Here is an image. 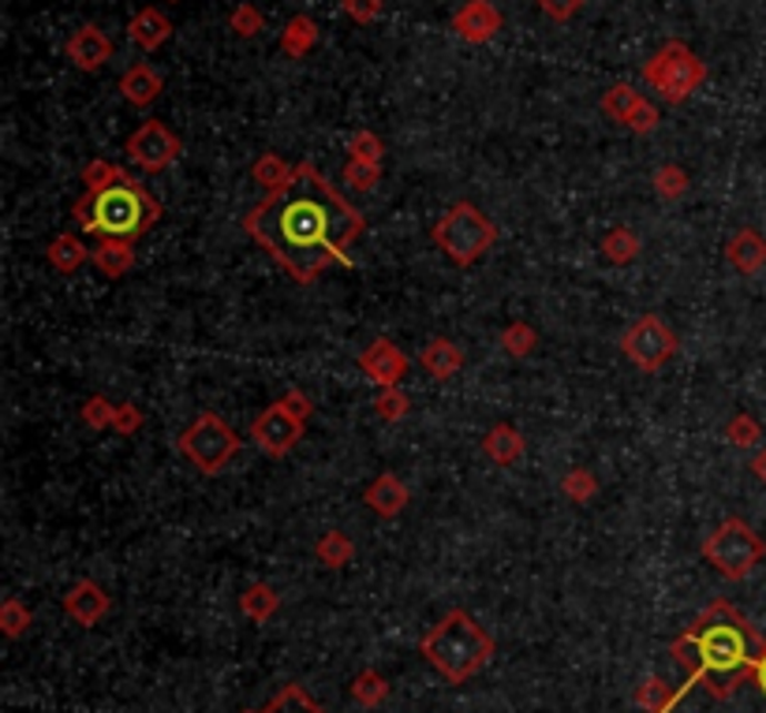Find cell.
I'll use <instances>...</instances> for the list:
<instances>
[{"mask_svg":"<svg viewBox=\"0 0 766 713\" xmlns=\"http://www.w3.org/2000/svg\"><path fill=\"white\" fill-rule=\"evenodd\" d=\"M243 232L295 284H314L349 258L352 243L366 232V217L319 169L300 161L284 187L262 195L243 213Z\"/></svg>","mask_w":766,"mask_h":713,"instance_id":"cell-1","label":"cell"},{"mask_svg":"<svg viewBox=\"0 0 766 713\" xmlns=\"http://www.w3.org/2000/svg\"><path fill=\"white\" fill-rule=\"evenodd\" d=\"M766 650V639L729 602H710L688 628L673 639L669 654L684 669V684L673 691L681 706L692 687H707L714 699H729Z\"/></svg>","mask_w":766,"mask_h":713,"instance_id":"cell-2","label":"cell"},{"mask_svg":"<svg viewBox=\"0 0 766 713\" xmlns=\"http://www.w3.org/2000/svg\"><path fill=\"white\" fill-rule=\"evenodd\" d=\"M71 217L87 236L135 243L161 221V202L128 169H120L105 187L83 191L71 206Z\"/></svg>","mask_w":766,"mask_h":713,"instance_id":"cell-3","label":"cell"},{"mask_svg":"<svg viewBox=\"0 0 766 713\" xmlns=\"http://www.w3.org/2000/svg\"><path fill=\"white\" fill-rule=\"evenodd\" d=\"M419 654L431 661L448 684H467L494 658V639L467 609H448L437 624L419 639Z\"/></svg>","mask_w":766,"mask_h":713,"instance_id":"cell-4","label":"cell"},{"mask_svg":"<svg viewBox=\"0 0 766 713\" xmlns=\"http://www.w3.org/2000/svg\"><path fill=\"white\" fill-rule=\"evenodd\" d=\"M497 243V224L475 202H453L434 224V247L460 269L475 266Z\"/></svg>","mask_w":766,"mask_h":713,"instance_id":"cell-5","label":"cell"},{"mask_svg":"<svg viewBox=\"0 0 766 713\" xmlns=\"http://www.w3.org/2000/svg\"><path fill=\"white\" fill-rule=\"evenodd\" d=\"M763 557H766V542L740 516L722 519L710 531V538H703V560H707L722 579H729V583L748 579L755 568L763 564Z\"/></svg>","mask_w":766,"mask_h":713,"instance_id":"cell-6","label":"cell"},{"mask_svg":"<svg viewBox=\"0 0 766 713\" xmlns=\"http://www.w3.org/2000/svg\"><path fill=\"white\" fill-rule=\"evenodd\" d=\"M703 79H707V64L696 57V49H688L684 42H677V38L662 45L658 53L643 64V83L655 90L662 101H669V105L688 101L703 86Z\"/></svg>","mask_w":766,"mask_h":713,"instance_id":"cell-7","label":"cell"},{"mask_svg":"<svg viewBox=\"0 0 766 713\" xmlns=\"http://www.w3.org/2000/svg\"><path fill=\"white\" fill-rule=\"evenodd\" d=\"M177 448L202 475H221L232 456H236L240 437L218 411H202L195 415V422L177 437Z\"/></svg>","mask_w":766,"mask_h":713,"instance_id":"cell-8","label":"cell"},{"mask_svg":"<svg viewBox=\"0 0 766 713\" xmlns=\"http://www.w3.org/2000/svg\"><path fill=\"white\" fill-rule=\"evenodd\" d=\"M681 340L673 333V325L658 314H639L636 322L621 333V355L643 374H658L673 355H677Z\"/></svg>","mask_w":766,"mask_h":713,"instance_id":"cell-9","label":"cell"},{"mask_svg":"<svg viewBox=\"0 0 766 713\" xmlns=\"http://www.w3.org/2000/svg\"><path fill=\"white\" fill-rule=\"evenodd\" d=\"M306 430V419L303 415H295L284 400H273L259 419L251 422V441L259 445L262 456H270V460H281V456H289L295 445H300V437Z\"/></svg>","mask_w":766,"mask_h":713,"instance_id":"cell-10","label":"cell"},{"mask_svg":"<svg viewBox=\"0 0 766 713\" xmlns=\"http://www.w3.org/2000/svg\"><path fill=\"white\" fill-rule=\"evenodd\" d=\"M180 150H183L180 135L169 124H161V120H147V124H139L124 142L128 161L142 172H165L172 161L180 157Z\"/></svg>","mask_w":766,"mask_h":713,"instance_id":"cell-11","label":"cell"},{"mask_svg":"<svg viewBox=\"0 0 766 713\" xmlns=\"http://www.w3.org/2000/svg\"><path fill=\"white\" fill-rule=\"evenodd\" d=\"M360 370L377 385V389H393V385H401L404 374L412 370V359L396 348L390 336H374V340L360 352Z\"/></svg>","mask_w":766,"mask_h":713,"instance_id":"cell-12","label":"cell"},{"mask_svg":"<svg viewBox=\"0 0 766 713\" xmlns=\"http://www.w3.org/2000/svg\"><path fill=\"white\" fill-rule=\"evenodd\" d=\"M453 34L467 45H486L502 34V12H497L490 0H464L448 19Z\"/></svg>","mask_w":766,"mask_h":713,"instance_id":"cell-13","label":"cell"},{"mask_svg":"<svg viewBox=\"0 0 766 713\" xmlns=\"http://www.w3.org/2000/svg\"><path fill=\"white\" fill-rule=\"evenodd\" d=\"M64 53L79 71H101L112 60V42L101 27L83 23V27L71 30V38L64 42Z\"/></svg>","mask_w":766,"mask_h":713,"instance_id":"cell-14","label":"cell"},{"mask_svg":"<svg viewBox=\"0 0 766 713\" xmlns=\"http://www.w3.org/2000/svg\"><path fill=\"white\" fill-rule=\"evenodd\" d=\"M112 598L105 587H98L94 579H79L75 587L64 594V613L75 620L79 628H98L109 617Z\"/></svg>","mask_w":766,"mask_h":713,"instance_id":"cell-15","label":"cell"},{"mask_svg":"<svg viewBox=\"0 0 766 713\" xmlns=\"http://www.w3.org/2000/svg\"><path fill=\"white\" fill-rule=\"evenodd\" d=\"M407 501H412V493H407V486L401 482L396 475H374L371 486L363 490V505L371 508L374 516L382 519H396L407 508Z\"/></svg>","mask_w":766,"mask_h":713,"instance_id":"cell-16","label":"cell"},{"mask_svg":"<svg viewBox=\"0 0 766 713\" xmlns=\"http://www.w3.org/2000/svg\"><path fill=\"white\" fill-rule=\"evenodd\" d=\"M725 262L744 277H755L766 266V236L759 228H740L725 243Z\"/></svg>","mask_w":766,"mask_h":713,"instance_id":"cell-17","label":"cell"},{"mask_svg":"<svg viewBox=\"0 0 766 713\" xmlns=\"http://www.w3.org/2000/svg\"><path fill=\"white\" fill-rule=\"evenodd\" d=\"M172 38V19L161 8H139L128 23V42L142 49V53H158Z\"/></svg>","mask_w":766,"mask_h":713,"instance_id":"cell-18","label":"cell"},{"mask_svg":"<svg viewBox=\"0 0 766 713\" xmlns=\"http://www.w3.org/2000/svg\"><path fill=\"white\" fill-rule=\"evenodd\" d=\"M464 363H467L464 348H460L456 340H448V336H434V340L423 348V355H419V366H423L434 381L456 378V374L464 370Z\"/></svg>","mask_w":766,"mask_h":713,"instance_id":"cell-19","label":"cell"},{"mask_svg":"<svg viewBox=\"0 0 766 713\" xmlns=\"http://www.w3.org/2000/svg\"><path fill=\"white\" fill-rule=\"evenodd\" d=\"M120 94H124L128 105L150 109L153 101L165 94V79H161L150 64H142V60H139V64H131L124 75H120Z\"/></svg>","mask_w":766,"mask_h":713,"instance_id":"cell-20","label":"cell"},{"mask_svg":"<svg viewBox=\"0 0 766 713\" xmlns=\"http://www.w3.org/2000/svg\"><path fill=\"white\" fill-rule=\"evenodd\" d=\"M483 452L490 456V464L516 467L520 460H524L527 441H524V434H520L513 422H494L486 430V437H483Z\"/></svg>","mask_w":766,"mask_h":713,"instance_id":"cell-21","label":"cell"},{"mask_svg":"<svg viewBox=\"0 0 766 713\" xmlns=\"http://www.w3.org/2000/svg\"><path fill=\"white\" fill-rule=\"evenodd\" d=\"M94 266L101 269V277L120 281L124 273L135 269V243L131 240H101L94 247Z\"/></svg>","mask_w":766,"mask_h":713,"instance_id":"cell-22","label":"cell"},{"mask_svg":"<svg viewBox=\"0 0 766 713\" xmlns=\"http://www.w3.org/2000/svg\"><path fill=\"white\" fill-rule=\"evenodd\" d=\"M87 258H94V251H87V243L79 236H68V232H60V236L49 240V247H46V262L57 273H64V277H71L75 269H83Z\"/></svg>","mask_w":766,"mask_h":713,"instance_id":"cell-23","label":"cell"},{"mask_svg":"<svg viewBox=\"0 0 766 713\" xmlns=\"http://www.w3.org/2000/svg\"><path fill=\"white\" fill-rule=\"evenodd\" d=\"M314 45H319V23L311 16H292L281 30V53L303 60Z\"/></svg>","mask_w":766,"mask_h":713,"instance_id":"cell-24","label":"cell"},{"mask_svg":"<svg viewBox=\"0 0 766 713\" xmlns=\"http://www.w3.org/2000/svg\"><path fill=\"white\" fill-rule=\"evenodd\" d=\"M598 251H602V258L613 262V266H628V262L639 258L643 240H639V232H632V228H625V224H617V228H609L606 236H602Z\"/></svg>","mask_w":766,"mask_h":713,"instance_id":"cell-25","label":"cell"},{"mask_svg":"<svg viewBox=\"0 0 766 713\" xmlns=\"http://www.w3.org/2000/svg\"><path fill=\"white\" fill-rule=\"evenodd\" d=\"M278 609H281V594L270 583H251L240 594V613L248 620H254V624H265V620L278 613Z\"/></svg>","mask_w":766,"mask_h":713,"instance_id":"cell-26","label":"cell"},{"mask_svg":"<svg viewBox=\"0 0 766 713\" xmlns=\"http://www.w3.org/2000/svg\"><path fill=\"white\" fill-rule=\"evenodd\" d=\"M643 101V94L632 83H613L606 94H602V112L613 120V124H621L625 128L628 124V116L636 112V105Z\"/></svg>","mask_w":766,"mask_h":713,"instance_id":"cell-27","label":"cell"},{"mask_svg":"<svg viewBox=\"0 0 766 713\" xmlns=\"http://www.w3.org/2000/svg\"><path fill=\"white\" fill-rule=\"evenodd\" d=\"M248 713H325V710L311 695H306L300 684H289V687H281L270 702H265L262 710H248Z\"/></svg>","mask_w":766,"mask_h":713,"instance_id":"cell-28","label":"cell"},{"mask_svg":"<svg viewBox=\"0 0 766 713\" xmlns=\"http://www.w3.org/2000/svg\"><path fill=\"white\" fill-rule=\"evenodd\" d=\"M292 169H295V165H289V161L278 157V154H262V157L251 165V180L262 187V195H270V191H278V187H284V183H289Z\"/></svg>","mask_w":766,"mask_h":713,"instance_id":"cell-29","label":"cell"},{"mask_svg":"<svg viewBox=\"0 0 766 713\" xmlns=\"http://www.w3.org/2000/svg\"><path fill=\"white\" fill-rule=\"evenodd\" d=\"M314 557H319L322 568H344L355 557V546L344 531H325L314 546Z\"/></svg>","mask_w":766,"mask_h":713,"instance_id":"cell-30","label":"cell"},{"mask_svg":"<svg viewBox=\"0 0 766 713\" xmlns=\"http://www.w3.org/2000/svg\"><path fill=\"white\" fill-rule=\"evenodd\" d=\"M352 699L360 702V706H382L385 699H390V680L382 676V672L377 669H366V672H360V676L352 680Z\"/></svg>","mask_w":766,"mask_h":713,"instance_id":"cell-31","label":"cell"},{"mask_svg":"<svg viewBox=\"0 0 766 713\" xmlns=\"http://www.w3.org/2000/svg\"><path fill=\"white\" fill-rule=\"evenodd\" d=\"M538 348V329L527 322H508L502 329V352H508L513 359H527Z\"/></svg>","mask_w":766,"mask_h":713,"instance_id":"cell-32","label":"cell"},{"mask_svg":"<svg viewBox=\"0 0 766 713\" xmlns=\"http://www.w3.org/2000/svg\"><path fill=\"white\" fill-rule=\"evenodd\" d=\"M561 493L576 505H587L598 497V478L591 475L587 467H572V471H565V478H561Z\"/></svg>","mask_w":766,"mask_h":713,"instance_id":"cell-33","label":"cell"},{"mask_svg":"<svg viewBox=\"0 0 766 713\" xmlns=\"http://www.w3.org/2000/svg\"><path fill=\"white\" fill-rule=\"evenodd\" d=\"M688 187H692V180L681 165H658L655 169V195L658 198L677 202V198L688 195Z\"/></svg>","mask_w":766,"mask_h":713,"instance_id":"cell-34","label":"cell"},{"mask_svg":"<svg viewBox=\"0 0 766 713\" xmlns=\"http://www.w3.org/2000/svg\"><path fill=\"white\" fill-rule=\"evenodd\" d=\"M725 441H729L733 448H755L763 441V426L755 415H733L729 422H725Z\"/></svg>","mask_w":766,"mask_h":713,"instance_id":"cell-35","label":"cell"},{"mask_svg":"<svg viewBox=\"0 0 766 713\" xmlns=\"http://www.w3.org/2000/svg\"><path fill=\"white\" fill-rule=\"evenodd\" d=\"M412 411V400H407V393L401 385H393V389H377L374 396V415L385 422H401L404 415Z\"/></svg>","mask_w":766,"mask_h":713,"instance_id":"cell-36","label":"cell"},{"mask_svg":"<svg viewBox=\"0 0 766 713\" xmlns=\"http://www.w3.org/2000/svg\"><path fill=\"white\" fill-rule=\"evenodd\" d=\"M30 624H34V613H30L27 602H19V598H8V602L0 605V628H4L8 639H19Z\"/></svg>","mask_w":766,"mask_h":713,"instance_id":"cell-37","label":"cell"},{"mask_svg":"<svg viewBox=\"0 0 766 713\" xmlns=\"http://www.w3.org/2000/svg\"><path fill=\"white\" fill-rule=\"evenodd\" d=\"M344 180H349V187L355 191H374L377 187V180H382V165L377 161H355L349 157V165H344Z\"/></svg>","mask_w":766,"mask_h":713,"instance_id":"cell-38","label":"cell"},{"mask_svg":"<svg viewBox=\"0 0 766 713\" xmlns=\"http://www.w3.org/2000/svg\"><path fill=\"white\" fill-rule=\"evenodd\" d=\"M79 415H83V422L90 430H112V422H117V404L105 400V396H90Z\"/></svg>","mask_w":766,"mask_h":713,"instance_id":"cell-39","label":"cell"},{"mask_svg":"<svg viewBox=\"0 0 766 713\" xmlns=\"http://www.w3.org/2000/svg\"><path fill=\"white\" fill-rule=\"evenodd\" d=\"M349 157H355V161H377V165H382L385 142L377 139L374 131H355V135L349 139Z\"/></svg>","mask_w":766,"mask_h":713,"instance_id":"cell-40","label":"cell"},{"mask_svg":"<svg viewBox=\"0 0 766 713\" xmlns=\"http://www.w3.org/2000/svg\"><path fill=\"white\" fill-rule=\"evenodd\" d=\"M229 27H232V34L254 38V34H262V30H265V19H262V12L254 4H240V8H232Z\"/></svg>","mask_w":766,"mask_h":713,"instance_id":"cell-41","label":"cell"},{"mask_svg":"<svg viewBox=\"0 0 766 713\" xmlns=\"http://www.w3.org/2000/svg\"><path fill=\"white\" fill-rule=\"evenodd\" d=\"M658 105H655V101H651V98H643L639 101V105H636V112H632V116H628V131H632V135H651V131H655L658 128Z\"/></svg>","mask_w":766,"mask_h":713,"instance_id":"cell-42","label":"cell"},{"mask_svg":"<svg viewBox=\"0 0 766 713\" xmlns=\"http://www.w3.org/2000/svg\"><path fill=\"white\" fill-rule=\"evenodd\" d=\"M341 8H344V16L352 19V23H374V19H382V0H341Z\"/></svg>","mask_w":766,"mask_h":713,"instance_id":"cell-43","label":"cell"},{"mask_svg":"<svg viewBox=\"0 0 766 713\" xmlns=\"http://www.w3.org/2000/svg\"><path fill=\"white\" fill-rule=\"evenodd\" d=\"M120 165H112V161L105 157H94L90 165L83 169V191H98V187H105V183L117 176Z\"/></svg>","mask_w":766,"mask_h":713,"instance_id":"cell-44","label":"cell"},{"mask_svg":"<svg viewBox=\"0 0 766 713\" xmlns=\"http://www.w3.org/2000/svg\"><path fill=\"white\" fill-rule=\"evenodd\" d=\"M142 407L139 404H117V422H112V430H117L120 437H131L142 430Z\"/></svg>","mask_w":766,"mask_h":713,"instance_id":"cell-45","label":"cell"},{"mask_svg":"<svg viewBox=\"0 0 766 713\" xmlns=\"http://www.w3.org/2000/svg\"><path fill=\"white\" fill-rule=\"evenodd\" d=\"M538 8H543V12L554 19V23H568L572 16H579L584 12V4L587 0H535Z\"/></svg>","mask_w":766,"mask_h":713,"instance_id":"cell-46","label":"cell"},{"mask_svg":"<svg viewBox=\"0 0 766 713\" xmlns=\"http://www.w3.org/2000/svg\"><path fill=\"white\" fill-rule=\"evenodd\" d=\"M281 400H284V404H289V407H292V411H295V415H303V419H311L314 404H311V396H306V393H300V389H289V393H284V396H281Z\"/></svg>","mask_w":766,"mask_h":713,"instance_id":"cell-47","label":"cell"},{"mask_svg":"<svg viewBox=\"0 0 766 713\" xmlns=\"http://www.w3.org/2000/svg\"><path fill=\"white\" fill-rule=\"evenodd\" d=\"M752 684L766 695V650H763L759 661H755V669H752Z\"/></svg>","mask_w":766,"mask_h":713,"instance_id":"cell-48","label":"cell"},{"mask_svg":"<svg viewBox=\"0 0 766 713\" xmlns=\"http://www.w3.org/2000/svg\"><path fill=\"white\" fill-rule=\"evenodd\" d=\"M748 467H752V475L759 478V482L766 486V448H759V452L752 456V464H748Z\"/></svg>","mask_w":766,"mask_h":713,"instance_id":"cell-49","label":"cell"}]
</instances>
